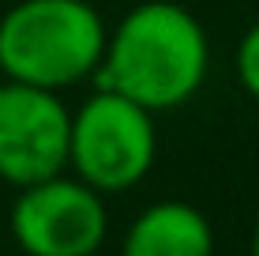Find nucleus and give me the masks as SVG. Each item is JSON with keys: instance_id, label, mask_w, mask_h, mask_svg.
I'll return each instance as SVG.
<instances>
[{"instance_id": "1", "label": "nucleus", "mask_w": 259, "mask_h": 256, "mask_svg": "<svg viewBox=\"0 0 259 256\" xmlns=\"http://www.w3.org/2000/svg\"><path fill=\"white\" fill-rule=\"evenodd\" d=\"M207 68L210 42L203 23L184 4L147 0L105 34L94 79L102 91H117L150 113H165L195 98Z\"/></svg>"}, {"instance_id": "7", "label": "nucleus", "mask_w": 259, "mask_h": 256, "mask_svg": "<svg viewBox=\"0 0 259 256\" xmlns=\"http://www.w3.org/2000/svg\"><path fill=\"white\" fill-rule=\"evenodd\" d=\"M237 79L259 102V23L248 26L244 38H240V46H237Z\"/></svg>"}, {"instance_id": "6", "label": "nucleus", "mask_w": 259, "mask_h": 256, "mask_svg": "<svg viewBox=\"0 0 259 256\" xmlns=\"http://www.w3.org/2000/svg\"><path fill=\"white\" fill-rule=\"evenodd\" d=\"M120 256H214V230L199 207L158 200L128 226Z\"/></svg>"}, {"instance_id": "2", "label": "nucleus", "mask_w": 259, "mask_h": 256, "mask_svg": "<svg viewBox=\"0 0 259 256\" xmlns=\"http://www.w3.org/2000/svg\"><path fill=\"white\" fill-rule=\"evenodd\" d=\"M105 34L91 0H19L0 19V72L15 83L64 91L94 76Z\"/></svg>"}, {"instance_id": "8", "label": "nucleus", "mask_w": 259, "mask_h": 256, "mask_svg": "<svg viewBox=\"0 0 259 256\" xmlns=\"http://www.w3.org/2000/svg\"><path fill=\"white\" fill-rule=\"evenodd\" d=\"M248 256H259V218H255V230H252V249H248Z\"/></svg>"}, {"instance_id": "5", "label": "nucleus", "mask_w": 259, "mask_h": 256, "mask_svg": "<svg viewBox=\"0 0 259 256\" xmlns=\"http://www.w3.org/2000/svg\"><path fill=\"white\" fill-rule=\"evenodd\" d=\"M71 113L57 91L4 79L0 83V181L34 185L68 170Z\"/></svg>"}, {"instance_id": "3", "label": "nucleus", "mask_w": 259, "mask_h": 256, "mask_svg": "<svg viewBox=\"0 0 259 256\" xmlns=\"http://www.w3.org/2000/svg\"><path fill=\"white\" fill-rule=\"evenodd\" d=\"M158 128L154 113L117 91H98L71 113L68 170L105 192H128L154 170Z\"/></svg>"}, {"instance_id": "4", "label": "nucleus", "mask_w": 259, "mask_h": 256, "mask_svg": "<svg viewBox=\"0 0 259 256\" xmlns=\"http://www.w3.org/2000/svg\"><path fill=\"white\" fill-rule=\"evenodd\" d=\"M12 234L26 256H94L109 234V211L87 181L53 173L19 189Z\"/></svg>"}]
</instances>
